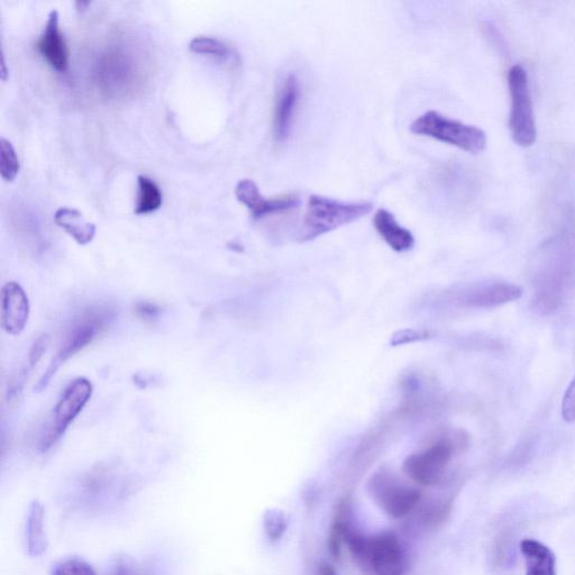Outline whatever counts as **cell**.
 Returning <instances> with one entry per match:
<instances>
[{"instance_id": "1", "label": "cell", "mask_w": 575, "mask_h": 575, "mask_svg": "<svg viewBox=\"0 0 575 575\" xmlns=\"http://www.w3.org/2000/svg\"><path fill=\"white\" fill-rule=\"evenodd\" d=\"M344 543L365 575H405L407 572V554L395 533L365 536L351 527Z\"/></svg>"}, {"instance_id": "2", "label": "cell", "mask_w": 575, "mask_h": 575, "mask_svg": "<svg viewBox=\"0 0 575 575\" xmlns=\"http://www.w3.org/2000/svg\"><path fill=\"white\" fill-rule=\"evenodd\" d=\"M95 78L98 88L108 97H127L144 80L143 61L129 45L113 44L100 56Z\"/></svg>"}, {"instance_id": "3", "label": "cell", "mask_w": 575, "mask_h": 575, "mask_svg": "<svg viewBox=\"0 0 575 575\" xmlns=\"http://www.w3.org/2000/svg\"><path fill=\"white\" fill-rule=\"evenodd\" d=\"M410 132L455 146L462 151L479 154L487 146V134L477 126L452 120L438 112L430 111L410 125Z\"/></svg>"}, {"instance_id": "4", "label": "cell", "mask_w": 575, "mask_h": 575, "mask_svg": "<svg viewBox=\"0 0 575 575\" xmlns=\"http://www.w3.org/2000/svg\"><path fill=\"white\" fill-rule=\"evenodd\" d=\"M372 209L373 205L368 202L344 203L324 196H310L301 233L303 241L314 240L336 228L358 221L370 214Z\"/></svg>"}, {"instance_id": "5", "label": "cell", "mask_w": 575, "mask_h": 575, "mask_svg": "<svg viewBox=\"0 0 575 575\" xmlns=\"http://www.w3.org/2000/svg\"><path fill=\"white\" fill-rule=\"evenodd\" d=\"M111 310L106 308H96L87 310L78 322L73 325L65 340L60 346L57 357L52 360L47 371L44 372L42 379L35 389L43 390L47 387L56 373L72 357L87 348L93 343L97 336L102 334L109 322H111Z\"/></svg>"}, {"instance_id": "6", "label": "cell", "mask_w": 575, "mask_h": 575, "mask_svg": "<svg viewBox=\"0 0 575 575\" xmlns=\"http://www.w3.org/2000/svg\"><path fill=\"white\" fill-rule=\"evenodd\" d=\"M511 100L509 127L511 138L523 148H529L537 139L533 100L528 75L524 67L516 65L508 72Z\"/></svg>"}, {"instance_id": "7", "label": "cell", "mask_w": 575, "mask_h": 575, "mask_svg": "<svg viewBox=\"0 0 575 575\" xmlns=\"http://www.w3.org/2000/svg\"><path fill=\"white\" fill-rule=\"evenodd\" d=\"M370 492L381 510L395 519H403L412 514L422 500L421 491L405 485L385 472L372 478Z\"/></svg>"}, {"instance_id": "8", "label": "cell", "mask_w": 575, "mask_h": 575, "mask_svg": "<svg viewBox=\"0 0 575 575\" xmlns=\"http://www.w3.org/2000/svg\"><path fill=\"white\" fill-rule=\"evenodd\" d=\"M93 391V385L86 378H79L70 383L56 407L53 424L47 435L43 437L40 445L42 452H48L53 445L61 440L71 423L88 404L91 396H93Z\"/></svg>"}, {"instance_id": "9", "label": "cell", "mask_w": 575, "mask_h": 575, "mask_svg": "<svg viewBox=\"0 0 575 575\" xmlns=\"http://www.w3.org/2000/svg\"><path fill=\"white\" fill-rule=\"evenodd\" d=\"M453 453L451 442H437L430 449L408 456L404 462V471L417 485L438 486L444 479Z\"/></svg>"}, {"instance_id": "10", "label": "cell", "mask_w": 575, "mask_h": 575, "mask_svg": "<svg viewBox=\"0 0 575 575\" xmlns=\"http://www.w3.org/2000/svg\"><path fill=\"white\" fill-rule=\"evenodd\" d=\"M300 96V82L295 75H288L281 81L272 115L273 141L278 145L285 144L290 139Z\"/></svg>"}, {"instance_id": "11", "label": "cell", "mask_w": 575, "mask_h": 575, "mask_svg": "<svg viewBox=\"0 0 575 575\" xmlns=\"http://www.w3.org/2000/svg\"><path fill=\"white\" fill-rule=\"evenodd\" d=\"M235 195L241 204L248 207L251 216L257 221L273 214L289 212L300 203L296 195H285L276 198L263 197L257 184L250 179H243L237 184Z\"/></svg>"}, {"instance_id": "12", "label": "cell", "mask_w": 575, "mask_h": 575, "mask_svg": "<svg viewBox=\"0 0 575 575\" xmlns=\"http://www.w3.org/2000/svg\"><path fill=\"white\" fill-rule=\"evenodd\" d=\"M2 326L9 335H20L30 318V300L17 282H8L2 289Z\"/></svg>"}, {"instance_id": "13", "label": "cell", "mask_w": 575, "mask_h": 575, "mask_svg": "<svg viewBox=\"0 0 575 575\" xmlns=\"http://www.w3.org/2000/svg\"><path fill=\"white\" fill-rule=\"evenodd\" d=\"M59 22V13L52 11L49 14L44 32L39 41L36 42V50L54 70L66 72L69 68L70 53Z\"/></svg>"}, {"instance_id": "14", "label": "cell", "mask_w": 575, "mask_h": 575, "mask_svg": "<svg viewBox=\"0 0 575 575\" xmlns=\"http://www.w3.org/2000/svg\"><path fill=\"white\" fill-rule=\"evenodd\" d=\"M373 224L383 241L392 250L403 253L414 248L415 237L412 232L401 226L397 222L396 217L388 212L387 209L381 208L374 214Z\"/></svg>"}, {"instance_id": "15", "label": "cell", "mask_w": 575, "mask_h": 575, "mask_svg": "<svg viewBox=\"0 0 575 575\" xmlns=\"http://www.w3.org/2000/svg\"><path fill=\"white\" fill-rule=\"evenodd\" d=\"M523 296V289L507 282H496L473 291L468 299L471 306L492 308L503 306Z\"/></svg>"}, {"instance_id": "16", "label": "cell", "mask_w": 575, "mask_h": 575, "mask_svg": "<svg viewBox=\"0 0 575 575\" xmlns=\"http://www.w3.org/2000/svg\"><path fill=\"white\" fill-rule=\"evenodd\" d=\"M45 510L39 500H33L26 516V549L32 558H40L48 550L44 529Z\"/></svg>"}, {"instance_id": "17", "label": "cell", "mask_w": 575, "mask_h": 575, "mask_svg": "<svg viewBox=\"0 0 575 575\" xmlns=\"http://www.w3.org/2000/svg\"><path fill=\"white\" fill-rule=\"evenodd\" d=\"M520 551L526 563V575H556V559L550 547L541 542L525 538Z\"/></svg>"}, {"instance_id": "18", "label": "cell", "mask_w": 575, "mask_h": 575, "mask_svg": "<svg viewBox=\"0 0 575 575\" xmlns=\"http://www.w3.org/2000/svg\"><path fill=\"white\" fill-rule=\"evenodd\" d=\"M54 221L80 245H86L94 240L95 224L88 222L78 209L61 207L54 215Z\"/></svg>"}, {"instance_id": "19", "label": "cell", "mask_w": 575, "mask_h": 575, "mask_svg": "<svg viewBox=\"0 0 575 575\" xmlns=\"http://www.w3.org/2000/svg\"><path fill=\"white\" fill-rule=\"evenodd\" d=\"M189 49L195 53L206 54L221 60L226 66L239 68L241 66L240 54L231 45L212 38V36H196L190 41Z\"/></svg>"}, {"instance_id": "20", "label": "cell", "mask_w": 575, "mask_h": 575, "mask_svg": "<svg viewBox=\"0 0 575 575\" xmlns=\"http://www.w3.org/2000/svg\"><path fill=\"white\" fill-rule=\"evenodd\" d=\"M350 517V501L348 499H343L340 501L339 506H337L331 528L330 540H328V549H330V552L335 559L339 558L342 545L345 541V536L350 531Z\"/></svg>"}, {"instance_id": "21", "label": "cell", "mask_w": 575, "mask_h": 575, "mask_svg": "<svg viewBox=\"0 0 575 575\" xmlns=\"http://www.w3.org/2000/svg\"><path fill=\"white\" fill-rule=\"evenodd\" d=\"M139 196L135 214L146 215L158 211L163 203L162 191L155 182L146 176H139Z\"/></svg>"}, {"instance_id": "22", "label": "cell", "mask_w": 575, "mask_h": 575, "mask_svg": "<svg viewBox=\"0 0 575 575\" xmlns=\"http://www.w3.org/2000/svg\"><path fill=\"white\" fill-rule=\"evenodd\" d=\"M289 527V516L284 510L271 508L263 515V529L271 544L281 542Z\"/></svg>"}, {"instance_id": "23", "label": "cell", "mask_w": 575, "mask_h": 575, "mask_svg": "<svg viewBox=\"0 0 575 575\" xmlns=\"http://www.w3.org/2000/svg\"><path fill=\"white\" fill-rule=\"evenodd\" d=\"M0 172L7 182L13 181L20 172V160L14 146L5 138L0 139Z\"/></svg>"}, {"instance_id": "24", "label": "cell", "mask_w": 575, "mask_h": 575, "mask_svg": "<svg viewBox=\"0 0 575 575\" xmlns=\"http://www.w3.org/2000/svg\"><path fill=\"white\" fill-rule=\"evenodd\" d=\"M51 575H97L91 565L77 556L62 559L53 565Z\"/></svg>"}, {"instance_id": "25", "label": "cell", "mask_w": 575, "mask_h": 575, "mask_svg": "<svg viewBox=\"0 0 575 575\" xmlns=\"http://www.w3.org/2000/svg\"><path fill=\"white\" fill-rule=\"evenodd\" d=\"M562 417L565 422H575V377L563 397Z\"/></svg>"}, {"instance_id": "26", "label": "cell", "mask_w": 575, "mask_h": 575, "mask_svg": "<svg viewBox=\"0 0 575 575\" xmlns=\"http://www.w3.org/2000/svg\"><path fill=\"white\" fill-rule=\"evenodd\" d=\"M451 506L446 503L437 504L428 508L424 513L425 523L428 525H438L444 522L450 514Z\"/></svg>"}, {"instance_id": "27", "label": "cell", "mask_w": 575, "mask_h": 575, "mask_svg": "<svg viewBox=\"0 0 575 575\" xmlns=\"http://www.w3.org/2000/svg\"><path fill=\"white\" fill-rule=\"evenodd\" d=\"M48 348L49 337L47 335L40 336L39 339L34 342L29 355V368L26 369V374L41 361L43 355L47 353Z\"/></svg>"}, {"instance_id": "28", "label": "cell", "mask_w": 575, "mask_h": 575, "mask_svg": "<svg viewBox=\"0 0 575 575\" xmlns=\"http://www.w3.org/2000/svg\"><path fill=\"white\" fill-rule=\"evenodd\" d=\"M160 309L150 303H140L136 306V314L144 321H154L159 315Z\"/></svg>"}, {"instance_id": "29", "label": "cell", "mask_w": 575, "mask_h": 575, "mask_svg": "<svg viewBox=\"0 0 575 575\" xmlns=\"http://www.w3.org/2000/svg\"><path fill=\"white\" fill-rule=\"evenodd\" d=\"M321 575H339L336 571L331 567V565H323L321 568Z\"/></svg>"}]
</instances>
